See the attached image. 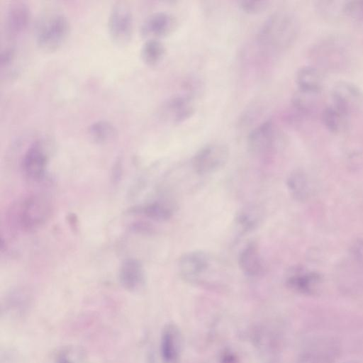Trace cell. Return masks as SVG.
Listing matches in <instances>:
<instances>
[{
	"mask_svg": "<svg viewBox=\"0 0 363 363\" xmlns=\"http://www.w3.org/2000/svg\"><path fill=\"white\" fill-rule=\"evenodd\" d=\"M177 22L174 16L166 12L150 15L143 23L141 33L148 39L164 37L173 32Z\"/></svg>",
	"mask_w": 363,
	"mask_h": 363,
	"instance_id": "cell-14",
	"label": "cell"
},
{
	"mask_svg": "<svg viewBox=\"0 0 363 363\" xmlns=\"http://www.w3.org/2000/svg\"><path fill=\"white\" fill-rule=\"evenodd\" d=\"M347 363H358L357 362H347Z\"/></svg>",
	"mask_w": 363,
	"mask_h": 363,
	"instance_id": "cell-34",
	"label": "cell"
},
{
	"mask_svg": "<svg viewBox=\"0 0 363 363\" xmlns=\"http://www.w3.org/2000/svg\"><path fill=\"white\" fill-rule=\"evenodd\" d=\"M350 43L342 35L330 34L321 37L311 46L308 55L315 66L333 72L347 69L352 62Z\"/></svg>",
	"mask_w": 363,
	"mask_h": 363,
	"instance_id": "cell-1",
	"label": "cell"
},
{
	"mask_svg": "<svg viewBox=\"0 0 363 363\" xmlns=\"http://www.w3.org/2000/svg\"><path fill=\"white\" fill-rule=\"evenodd\" d=\"M340 352V347L335 340H318L300 352L297 363H335Z\"/></svg>",
	"mask_w": 363,
	"mask_h": 363,
	"instance_id": "cell-10",
	"label": "cell"
},
{
	"mask_svg": "<svg viewBox=\"0 0 363 363\" xmlns=\"http://www.w3.org/2000/svg\"><path fill=\"white\" fill-rule=\"evenodd\" d=\"M217 262L203 251H191L184 254L179 260V272L186 281L194 284H203L215 276Z\"/></svg>",
	"mask_w": 363,
	"mask_h": 363,
	"instance_id": "cell-4",
	"label": "cell"
},
{
	"mask_svg": "<svg viewBox=\"0 0 363 363\" xmlns=\"http://www.w3.org/2000/svg\"><path fill=\"white\" fill-rule=\"evenodd\" d=\"M325 81L323 71L315 65L302 66L295 74L298 89L303 91L322 93Z\"/></svg>",
	"mask_w": 363,
	"mask_h": 363,
	"instance_id": "cell-17",
	"label": "cell"
},
{
	"mask_svg": "<svg viewBox=\"0 0 363 363\" xmlns=\"http://www.w3.org/2000/svg\"><path fill=\"white\" fill-rule=\"evenodd\" d=\"M323 284L320 274L302 268L291 269L286 279V285L291 291L304 296L318 294Z\"/></svg>",
	"mask_w": 363,
	"mask_h": 363,
	"instance_id": "cell-8",
	"label": "cell"
},
{
	"mask_svg": "<svg viewBox=\"0 0 363 363\" xmlns=\"http://www.w3.org/2000/svg\"><path fill=\"white\" fill-rule=\"evenodd\" d=\"M238 264L242 272L250 277H258L263 274L264 263L255 244H249L240 252Z\"/></svg>",
	"mask_w": 363,
	"mask_h": 363,
	"instance_id": "cell-19",
	"label": "cell"
},
{
	"mask_svg": "<svg viewBox=\"0 0 363 363\" xmlns=\"http://www.w3.org/2000/svg\"><path fill=\"white\" fill-rule=\"evenodd\" d=\"M48 162V154L43 145L40 142H35L27 149L23 156V173L29 179L39 181L45 174Z\"/></svg>",
	"mask_w": 363,
	"mask_h": 363,
	"instance_id": "cell-12",
	"label": "cell"
},
{
	"mask_svg": "<svg viewBox=\"0 0 363 363\" xmlns=\"http://www.w3.org/2000/svg\"><path fill=\"white\" fill-rule=\"evenodd\" d=\"M229 156L228 147L220 143L208 144L201 147L193 157L192 168L200 175L216 172L227 162Z\"/></svg>",
	"mask_w": 363,
	"mask_h": 363,
	"instance_id": "cell-7",
	"label": "cell"
},
{
	"mask_svg": "<svg viewBox=\"0 0 363 363\" xmlns=\"http://www.w3.org/2000/svg\"><path fill=\"white\" fill-rule=\"evenodd\" d=\"M30 20V11L26 4L22 1L12 3L6 15V31L14 37L22 33L28 26Z\"/></svg>",
	"mask_w": 363,
	"mask_h": 363,
	"instance_id": "cell-16",
	"label": "cell"
},
{
	"mask_svg": "<svg viewBox=\"0 0 363 363\" xmlns=\"http://www.w3.org/2000/svg\"><path fill=\"white\" fill-rule=\"evenodd\" d=\"M88 131L91 139L98 143H107L116 135L114 125L105 120L95 121L90 125Z\"/></svg>",
	"mask_w": 363,
	"mask_h": 363,
	"instance_id": "cell-25",
	"label": "cell"
},
{
	"mask_svg": "<svg viewBox=\"0 0 363 363\" xmlns=\"http://www.w3.org/2000/svg\"><path fill=\"white\" fill-rule=\"evenodd\" d=\"M164 108L167 118L174 123L188 119L195 110L192 99L188 96H178L170 99Z\"/></svg>",
	"mask_w": 363,
	"mask_h": 363,
	"instance_id": "cell-20",
	"label": "cell"
},
{
	"mask_svg": "<svg viewBox=\"0 0 363 363\" xmlns=\"http://www.w3.org/2000/svg\"><path fill=\"white\" fill-rule=\"evenodd\" d=\"M165 48L158 39H147L143 45L140 55L143 61L150 66L158 64L164 55Z\"/></svg>",
	"mask_w": 363,
	"mask_h": 363,
	"instance_id": "cell-24",
	"label": "cell"
},
{
	"mask_svg": "<svg viewBox=\"0 0 363 363\" xmlns=\"http://www.w3.org/2000/svg\"><path fill=\"white\" fill-rule=\"evenodd\" d=\"M108 27L114 43L125 45L130 42L133 30V20L131 10L126 3L117 1L112 6Z\"/></svg>",
	"mask_w": 363,
	"mask_h": 363,
	"instance_id": "cell-6",
	"label": "cell"
},
{
	"mask_svg": "<svg viewBox=\"0 0 363 363\" xmlns=\"http://www.w3.org/2000/svg\"><path fill=\"white\" fill-rule=\"evenodd\" d=\"M70 25L67 16L57 9H50L37 18L34 35L37 45L45 51L60 48L68 37Z\"/></svg>",
	"mask_w": 363,
	"mask_h": 363,
	"instance_id": "cell-2",
	"label": "cell"
},
{
	"mask_svg": "<svg viewBox=\"0 0 363 363\" xmlns=\"http://www.w3.org/2000/svg\"><path fill=\"white\" fill-rule=\"evenodd\" d=\"M344 16L352 21H363V0L345 1Z\"/></svg>",
	"mask_w": 363,
	"mask_h": 363,
	"instance_id": "cell-28",
	"label": "cell"
},
{
	"mask_svg": "<svg viewBox=\"0 0 363 363\" xmlns=\"http://www.w3.org/2000/svg\"><path fill=\"white\" fill-rule=\"evenodd\" d=\"M15 50L12 48H6L1 52V69L9 68L14 62Z\"/></svg>",
	"mask_w": 363,
	"mask_h": 363,
	"instance_id": "cell-31",
	"label": "cell"
},
{
	"mask_svg": "<svg viewBox=\"0 0 363 363\" xmlns=\"http://www.w3.org/2000/svg\"><path fill=\"white\" fill-rule=\"evenodd\" d=\"M345 1H317L314 8L318 15L323 19L335 21L344 16V6Z\"/></svg>",
	"mask_w": 363,
	"mask_h": 363,
	"instance_id": "cell-23",
	"label": "cell"
},
{
	"mask_svg": "<svg viewBox=\"0 0 363 363\" xmlns=\"http://www.w3.org/2000/svg\"><path fill=\"white\" fill-rule=\"evenodd\" d=\"M287 188L291 195L297 201H305L309 196L310 186L306 174L296 170L291 172L287 178Z\"/></svg>",
	"mask_w": 363,
	"mask_h": 363,
	"instance_id": "cell-22",
	"label": "cell"
},
{
	"mask_svg": "<svg viewBox=\"0 0 363 363\" xmlns=\"http://www.w3.org/2000/svg\"><path fill=\"white\" fill-rule=\"evenodd\" d=\"M77 357L70 350H62L57 354L53 363H79Z\"/></svg>",
	"mask_w": 363,
	"mask_h": 363,
	"instance_id": "cell-32",
	"label": "cell"
},
{
	"mask_svg": "<svg viewBox=\"0 0 363 363\" xmlns=\"http://www.w3.org/2000/svg\"><path fill=\"white\" fill-rule=\"evenodd\" d=\"M350 254L357 262L363 264V239H357L350 247Z\"/></svg>",
	"mask_w": 363,
	"mask_h": 363,
	"instance_id": "cell-30",
	"label": "cell"
},
{
	"mask_svg": "<svg viewBox=\"0 0 363 363\" xmlns=\"http://www.w3.org/2000/svg\"><path fill=\"white\" fill-rule=\"evenodd\" d=\"M268 363H275V362H268Z\"/></svg>",
	"mask_w": 363,
	"mask_h": 363,
	"instance_id": "cell-35",
	"label": "cell"
},
{
	"mask_svg": "<svg viewBox=\"0 0 363 363\" xmlns=\"http://www.w3.org/2000/svg\"><path fill=\"white\" fill-rule=\"evenodd\" d=\"M350 118L349 112L331 101L323 107L321 113L323 125L335 134L344 133L348 129Z\"/></svg>",
	"mask_w": 363,
	"mask_h": 363,
	"instance_id": "cell-15",
	"label": "cell"
},
{
	"mask_svg": "<svg viewBox=\"0 0 363 363\" xmlns=\"http://www.w3.org/2000/svg\"><path fill=\"white\" fill-rule=\"evenodd\" d=\"M269 1L265 0H241L238 1L239 7L249 14H257L265 11Z\"/></svg>",
	"mask_w": 363,
	"mask_h": 363,
	"instance_id": "cell-29",
	"label": "cell"
},
{
	"mask_svg": "<svg viewBox=\"0 0 363 363\" xmlns=\"http://www.w3.org/2000/svg\"><path fill=\"white\" fill-rule=\"evenodd\" d=\"M121 286L129 291L139 289L145 281V272L142 264L135 259H127L121 264L119 273Z\"/></svg>",
	"mask_w": 363,
	"mask_h": 363,
	"instance_id": "cell-18",
	"label": "cell"
},
{
	"mask_svg": "<svg viewBox=\"0 0 363 363\" xmlns=\"http://www.w3.org/2000/svg\"><path fill=\"white\" fill-rule=\"evenodd\" d=\"M258 220V212L252 208L243 210L237 217V224L244 231L254 228L257 225Z\"/></svg>",
	"mask_w": 363,
	"mask_h": 363,
	"instance_id": "cell-27",
	"label": "cell"
},
{
	"mask_svg": "<svg viewBox=\"0 0 363 363\" xmlns=\"http://www.w3.org/2000/svg\"><path fill=\"white\" fill-rule=\"evenodd\" d=\"M138 211L155 221H166L172 216V208L164 203L160 201L148 203Z\"/></svg>",
	"mask_w": 363,
	"mask_h": 363,
	"instance_id": "cell-26",
	"label": "cell"
},
{
	"mask_svg": "<svg viewBox=\"0 0 363 363\" xmlns=\"http://www.w3.org/2000/svg\"><path fill=\"white\" fill-rule=\"evenodd\" d=\"M220 363H238V358L230 351L224 352L220 356Z\"/></svg>",
	"mask_w": 363,
	"mask_h": 363,
	"instance_id": "cell-33",
	"label": "cell"
},
{
	"mask_svg": "<svg viewBox=\"0 0 363 363\" xmlns=\"http://www.w3.org/2000/svg\"><path fill=\"white\" fill-rule=\"evenodd\" d=\"M299 30L296 17L290 12H278L263 24L259 40L274 50H284L296 40Z\"/></svg>",
	"mask_w": 363,
	"mask_h": 363,
	"instance_id": "cell-3",
	"label": "cell"
},
{
	"mask_svg": "<svg viewBox=\"0 0 363 363\" xmlns=\"http://www.w3.org/2000/svg\"><path fill=\"white\" fill-rule=\"evenodd\" d=\"M52 205L50 199L42 194L27 197L21 204L19 221L23 230L34 231L42 227L50 218Z\"/></svg>",
	"mask_w": 363,
	"mask_h": 363,
	"instance_id": "cell-5",
	"label": "cell"
},
{
	"mask_svg": "<svg viewBox=\"0 0 363 363\" xmlns=\"http://www.w3.org/2000/svg\"><path fill=\"white\" fill-rule=\"evenodd\" d=\"M330 101L345 109L351 115L363 107V90L348 81H339L332 87Z\"/></svg>",
	"mask_w": 363,
	"mask_h": 363,
	"instance_id": "cell-9",
	"label": "cell"
},
{
	"mask_svg": "<svg viewBox=\"0 0 363 363\" xmlns=\"http://www.w3.org/2000/svg\"><path fill=\"white\" fill-rule=\"evenodd\" d=\"M321 93L310 92L297 89L291 97L293 108L299 113L310 116L319 106Z\"/></svg>",
	"mask_w": 363,
	"mask_h": 363,
	"instance_id": "cell-21",
	"label": "cell"
},
{
	"mask_svg": "<svg viewBox=\"0 0 363 363\" xmlns=\"http://www.w3.org/2000/svg\"><path fill=\"white\" fill-rule=\"evenodd\" d=\"M182 336L179 327L168 323L162 329L160 337V356L164 363H177L182 353Z\"/></svg>",
	"mask_w": 363,
	"mask_h": 363,
	"instance_id": "cell-13",
	"label": "cell"
},
{
	"mask_svg": "<svg viewBox=\"0 0 363 363\" xmlns=\"http://www.w3.org/2000/svg\"><path fill=\"white\" fill-rule=\"evenodd\" d=\"M279 133L272 121H267L255 127L248 135L247 146L256 155L272 151L279 139Z\"/></svg>",
	"mask_w": 363,
	"mask_h": 363,
	"instance_id": "cell-11",
	"label": "cell"
}]
</instances>
